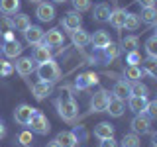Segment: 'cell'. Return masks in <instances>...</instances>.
<instances>
[{
	"instance_id": "cell-13",
	"label": "cell",
	"mask_w": 157,
	"mask_h": 147,
	"mask_svg": "<svg viewBox=\"0 0 157 147\" xmlns=\"http://www.w3.org/2000/svg\"><path fill=\"white\" fill-rule=\"evenodd\" d=\"M32 59L37 63V65H41V63H47L51 57V47H47L45 43H37V45H33V51H32Z\"/></svg>"
},
{
	"instance_id": "cell-32",
	"label": "cell",
	"mask_w": 157,
	"mask_h": 147,
	"mask_svg": "<svg viewBox=\"0 0 157 147\" xmlns=\"http://www.w3.org/2000/svg\"><path fill=\"white\" fill-rule=\"evenodd\" d=\"M140 26H141L140 16H137V14H134V12H128L126 22H124V28L128 29V32H136V29L140 28Z\"/></svg>"
},
{
	"instance_id": "cell-47",
	"label": "cell",
	"mask_w": 157,
	"mask_h": 147,
	"mask_svg": "<svg viewBox=\"0 0 157 147\" xmlns=\"http://www.w3.org/2000/svg\"><path fill=\"white\" fill-rule=\"evenodd\" d=\"M151 145L157 147V131H153V134H151Z\"/></svg>"
},
{
	"instance_id": "cell-29",
	"label": "cell",
	"mask_w": 157,
	"mask_h": 147,
	"mask_svg": "<svg viewBox=\"0 0 157 147\" xmlns=\"http://www.w3.org/2000/svg\"><path fill=\"white\" fill-rule=\"evenodd\" d=\"M141 71H144V75H149V77L157 78V59H153V57L144 59V61H141Z\"/></svg>"
},
{
	"instance_id": "cell-16",
	"label": "cell",
	"mask_w": 157,
	"mask_h": 147,
	"mask_svg": "<svg viewBox=\"0 0 157 147\" xmlns=\"http://www.w3.org/2000/svg\"><path fill=\"white\" fill-rule=\"evenodd\" d=\"M22 51H24V47H22V43L20 41H6V43H2V53H4V57H8V59H18L20 55H22Z\"/></svg>"
},
{
	"instance_id": "cell-46",
	"label": "cell",
	"mask_w": 157,
	"mask_h": 147,
	"mask_svg": "<svg viewBox=\"0 0 157 147\" xmlns=\"http://www.w3.org/2000/svg\"><path fill=\"white\" fill-rule=\"evenodd\" d=\"M4 135H6V126H4L2 122H0V139H2Z\"/></svg>"
},
{
	"instance_id": "cell-39",
	"label": "cell",
	"mask_w": 157,
	"mask_h": 147,
	"mask_svg": "<svg viewBox=\"0 0 157 147\" xmlns=\"http://www.w3.org/2000/svg\"><path fill=\"white\" fill-rule=\"evenodd\" d=\"M126 63H128V65H140V63H141V55L137 51H128L126 53Z\"/></svg>"
},
{
	"instance_id": "cell-4",
	"label": "cell",
	"mask_w": 157,
	"mask_h": 147,
	"mask_svg": "<svg viewBox=\"0 0 157 147\" xmlns=\"http://www.w3.org/2000/svg\"><path fill=\"white\" fill-rule=\"evenodd\" d=\"M130 127H132V131L137 135H145V134H149L151 131V118L145 114H136L134 116V120L130 122Z\"/></svg>"
},
{
	"instance_id": "cell-37",
	"label": "cell",
	"mask_w": 157,
	"mask_h": 147,
	"mask_svg": "<svg viewBox=\"0 0 157 147\" xmlns=\"http://www.w3.org/2000/svg\"><path fill=\"white\" fill-rule=\"evenodd\" d=\"M71 2H73V10H77L78 14L92 8V0H71Z\"/></svg>"
},
{
	"instance_id": "cell-50",
	"label": "cell",
	"mask_w": 157,
	"mask_h": 147,
	"mask_svg": "<svg viewBox=\"0 0 157 147\" xmlns=\"http://www.w3.org/2000/svg\"><path fill=\"white\" fill-rule=\"evenodd\" d=\"M153 36H157V22L153 24Z\"/></svg>"
},
{
	"instance_id": "cell-24",
	"label": "cell",
	"mask_w": 157,
	"mask_h": 147,
	"mask_svg": "<svg viewBox=\"0 0 157 147\" xmlns=\"http://www.w3.org/2000/svg\"><path fill=\"white\" fill-rule=\"evenodd\" d=\"M55 139L63 147H75V145H78V137H77L75 131H59Z\"/></svg>"
},
{
	"instance_id": "cell-20",
	"label": "cell",
	"mask_w": 157,
	"mask_h": 147,
	"mask_svg": "<svg viewBox=\"0 0 157 147\" xmlns=\"http://www.w3.org/2000/svg\"><path fill=\"white\" fill-rule=\"evenodd\" d=\"M71 41H73L75 47L81 49V47H86L88 43H90V36H88V32H85L82 28H78L71 33Z\"/></svg>"
},
{
	"instance_id": "cell-17",
	"label": "cell",
	"mask_w": 157,
	"mask_h": 147,
	"mask_svg": "<svg viewBox=\"0 0 157 147\" xmlns=\"http://www.w3.org/2000/svg\"><path fill=\"white\" fill-rule=\"evenodd\" d=\"M126 16H128V12H126L124 8H114V10L110 12V18H108V22H110L112 28L122 29V28H124V22H126Z\"/></svg>"
},
{
	"instance_id": "cell-48",
	"label": "cell",
	"mask_w": 157,
	"mask_h": 147,
	"mask_svg": "<svg viewBox=\"0 0 157 147\" xmlns=\"http://www.w3.org/2000/svg\"><path fill=\"white\" fill-rule=\"evenodd\" d=\"M6 41H14V33H12V32L4 36V43H6Z\"/></svg>"
},
{
	"instance_id": "cell-52",
	"label": "cell",
	"mask_w": 157,
	"mask_h": 147,
	"mask_svg": "<svg viewBox=\"0 0 157 147\" xmlns=\"http://www.w3.org/2000/svg\"><path fill=\"white\" fill-rule=\"evenodd\" d=\"M0 53H2V43H0Z\"/></svg>"
},
{
	"instance_id": "cell-12",
	"label": "cell",
	"mask_w": 157,
	"mask_h": 147,
	"mask_svg": "<svg viewBox=\"0 0 157 147\" xmlns=\"http://www.w3.org/2000/svg\"><path fill=\"white\" fill-rule=\"evenodd\" d=\"M63 41H65V36H63V32L59 28H51L43 33V43L47 47H59L63 45Z\"/></svg>"
},
{
	"instance_id": "cell-33",
	"label": "cell",
	"mask_w": 157,
	"mask_h": 147,
	"mask_svg": "<svg viewBox=\"0 0 157 147\" xmlns=\"http://www.w3.org/2000/svg\"><path fill=\"white\" fill-rule=\"evenodd\" d=\"M10 32H14V22H12V18L10 16H0V37H4L6 33Z\"/></svg>"
},
{
	"instance_id": "cell-45",
	"label": "cell",
	"mask_w": 157,
	"mask_h": 147,
	"mask_svg": "<svg viewBox=\"0 0 157 147\" xmlns=\"http://www.w3.org/2000/svg\"><path fill=\"white\" fill-rule=\"evenodd\" d=\"M45 147H63V145L59 143L57 139H53V141H47V145H45Z\"/></svg>"
},
{
	"instance_id": "cell-3",
	"label": "cell",
	"mask_w": 157,
	"mask_h": 147,
	"mask_svg": "<svg viewBox=\"0 0 157 147\" xmlns=\"http://www.w3.org/2000/svg\"><path fill=\"white\" fill-rule=\"evenodd\" d=\"M28 126H29V131H32V134H37V135H47L49 131H51V124H49L47 116L41 114V112H37V110H36V114H33L32 122H29Z\"/></svg>"
},
{
	"instance_id": "cell-34",
	"label": "cell",
	"mask_w": 157,
	"mask_h": 147,
	"mask_svg": "<svg viewBox=\"0 0 157 147\" xmlns=\"http://www.w3.org/2000/svg\"><path fill=\"white\" fill-rule=\"evenodd\" d=\"M130 90H132L130 96H147L149 94V88H147L141 81H134L132 86H130Z\"/></svg>"
},
{
	"instance_id": "cell-36",
	"label": "cell",
	"mask_w": 157,
	"mask_h": 147,
	"mask_svg": "<svg viewBox=\"0 0 157 147\" xmlns=\"http://www.w3.org/2000/svg\"><path fill=\"white\" fill-rule=\"evenodd\" d=\"M145 53H147V57L157 59V36H151L145 41Z\"/></svg>"
},
{
	"instance_id": "cell-31",
	"label": "cell",
	"mask_w": 157,
	"mask_h": 147,
	"mask_svg": "<svg viewBox=\"0 0 157 147\" xmlns=\"http://www.w3.org/2000/svg\"><path fill=\"white\" fill-rule=\"evenodd\" d=\"M137 45H140V39L137 36H126L124 39L120 41V49H124V51H137Z\"/></svg>"
},
{
	"instance_id": "cell-30",
	"label": "cell",
	"mask_w": 157,
	"mask_h": 147,
	"mask_svg": "<svg viewBox=\"0 0 157 147\" xmlns=\"http://www.w3.org/2000/svg\"><path fill=\"white\" fill-rule=\"evenodd\" d=\"M122 147H140L141 145V135L134 134V131H130V134H124V137H122L120 141Z\"/></svg>"
},
{
	"instance_id": "cell-1",
	"label": "cell",
	"mask_w": 157,
	"mask_h": 147,
	"mask_svg": "<svg viewBox=\"0 0 157 147\" xmlns=\"http://www.w3.org/2000/svg\"><path fill=\"white\" fill-rule=\"evenodd\" d=\"M55 108H57V114L63 122H75L78 116V106L73 98H57L55 100Z\"/></svg>"
},
{
	"instance_id": "cell-10",
	"label": "cell",
	"mask_w": 157,
	"mask_h": 147,
	"mask_svg": "<svg viewBox=\"0 0 157 147\" xmlns=\"http://www.w3.org/2000/svg\"><path fill=\"white\" fill-rule=\"evenodd\" d=\"M124 110H126L124 100H120V98H116L114 94H110L104 112H108V116H110V118H122V116H124Z\"/></svg>"
},
{
	"instance_id": "cell-40",
	"label": "cell",
	"mask_w": 157,
	"mask_h": 147,
	"mask_svg": "<svg viewBox=\"0 0 157 147\" xmlns=\"http://www.w3.org/2000/svg\"><path fill=\"white\" fill-rule=\"evenodd\" d=\"M145 114L149 116L151 120H157V98H155V100H149V102H147Z\"/></svg>"
},
{
	"instance_id": "cell-38",
	"label": "cell",
	"mask_w": 157,
	"mask_h": 147,
	"mask_svg": "<svg viewBox=\"0 0 157 147\" xmlns=\"http://www.w3.org/2000/svg\"><path fill=\"white\" fill-rule=\"evenodd\" d=\"M18 141H20V145H24V147L32 145V141H33V137H32V131H29V130H24V131H20V134H18Z\"/></svg>"
},
{
	"instance_id": "cell-28",
	"label": "cell",
	"mask_w": 157,
	"mask_h": 147,
	"mask_svg": "<svg viewBox=\"0 0 157 147\" xmlns=\"http://www.w3.org/2000/svg\"><path fill=\"white\" fill-rule=\"evenodd\" d=\"M141 77H144V71H141L140 65H126L124 67V78L130 82L134 81H141Z\"/></svg>"
},
{
	"instance_id": "cell-49",
	"label": "cell",
	"mask_w": 157,
	"mask_h": 147,
	"mask_svg": "<svg viewBox=\"0 0 157 147\" xmlns=\"http://www.w3.org/2000/svg\"><path fill=\"white\" fill-rule=\"evenodd\" d=\"M53 4H63V2H67V0H51Z\"/></svg>"
},
{
	"instance_id": "cell-23",
	"label": "cell",
	"mask_w": 157,
	"mask_h": 147,
	"mask_svg": "<svg viewBox=\"0 0 157 147\" xmlns=\"http://www.w3.org/2000/svg\"><path fill=\"white\" fill-rule=\"evenodd\" d=\"M20 0H0V14L4 16H14L20 12Z\"/></svg>"
},
{
	"instance_id": "cell-18",
	"label": "cell",
	"mask_w": 157,
	"mask_h": 147,
	"mask_svg": "<svg viewBox=\"0 0 157 147\" xmlns=\"http://www.w3.org/2000/svg\"><path fill=\"white\" fill-rule=\"evenodd\" d=\"M147 96H130L128 98V106L134 114H144L145 108H147Z\"/></svg>"
},
{
	"instance_id": "cell-26",
	"label": "cell",
	"mask_w": 157,
	"mask_h": 147,
	"mask_svg": "<svg viewBox=\"0 0 157 147\" xmlns=\"http://www.w3.org/2000/svg\"><path fill=\"white\" fill-rule=\"evenodd\" d=\"M102 51V61H106V63H110V61H114V59H118V55H120V45L114 41H110L104 49H100Z\"/></svg>"
},
{
	"instance_id": "cell-43",
	"label": "cell",
	"mask_w": 157,
	"mask_h": 147,
	"mask_svg": "<svg viewBox=\"0 0 157 147\" xmlns=\"http://www.w3.org/2000/svg\"><path fill=\"white\" fill-rule=\"evenodd\" d=\"M141 8H147V6H157V0H137Z\"/></svg>"
},
{
	"instance_id": "cell-19",
	"label": "cell",
	"mask_w": 157,
	"mask_h": 147,
	"mask_svg": "<svg viewBox=\"0 0 157 147\" xmlns=\"http://www.w3.org/2000/svg\"><path fill=\"white\" fill-rule=\"evenodd\" d=\"M112 39L110 36H108L106 32H102V29H98V32H94V36H90V45L96 49V51H100V49H104L108 43H110Z\"/></svg>"
},
{
	"instance_id": "cell-51",
	"label": "cell",
	"mask_w": 157,
	"mask_h": 147,
	"mask_svg": "<svg viewBox=\"0 0 157 147\" xmlns=\"http://www.w3.org/2000/svg\"><path fill=\"white\" fill-rule=\"evenodd\" d=\"M29 2H32V4H39V2H41V0H29Z\"/></svg>"
},
{
	"instance_id": "cell-54",
	"label": "cell",
	"mask_w": 157,
	"mask_h": 147,
	"mask_svg": "<svg viewBox=\"0 0 157 147\" xmlns=\"http://www.w3.org/2000/svg\"><path fill=\"white\" fill-rule=\"evenodd\" d=\"M151 147H153V145H151Z\"/></svg>"
},
{
	"instance_id": "cell-22",
	"label": "cell",
	"mask_w": 157,
	"mask_h": 147,
	"mask_svg": "<svg viewBox=\"0 0 157 147\" xmlns=\"http://www.w3.org/2000/svg\"><path fill=\"white\" fill-rule=\"evenodd\" d=\"M114 126L110 122H100L94 127V137L96 139H106V137H114Z\"/></svg>"
},
{
	"instance_id": "cell-8",
	"label": "cell",
	"mask_w": 157,
	"mask_h": 147,
	"mask_svg": "<svg viewBox=\"0 0 157 147\" xmlns=\"http://www.w3.org/2000/svg\"><path fill=\"white\" fill-rule=\"evenodd\" d=\"M36 16L39 22H53L55 20V6H53V2L41 0L36 8Z\"/></svg>"
},
{
	"instance_id": "cell-35",
	"label": "cell",
	"mask_w": 157,
	"mask_h": 147,
	"mask_svg": "<svg viewBox=\"0 0 157 147\" xmlns=\"http://www.w3.org/2000/svg\"><path fill=\"white\" fill-rule=\"evenodd\" d=\"M90 77H88V73H78L77 78H75V88L78 90H86V88H90Z\"/></svg>"
},
{
	"instance_id": "cell-42",
	"label": "cell",
	"mask_w": 157,
	"mask_h": 147,
	"mask_svg": "<svg viewBox=\"0 0 157 147\" xmlns=\"http://www.w3.org/2000/svg\"><path fill=\"white\" fill-rule=\"evenodd\" d=\"M98 147H118V141L114 137H106V139H100V145Z\"/></svg>"
},
{
	"instance_id": "cell-11",
	"label": "cell",
	"mask_w": 157,
	"mask_h": 147,
	"mask_svg": "<svg viewBox=\"0 0 157 147\" xmlns=\"http://www.w3.org/2000/svg\"><path fill=\"white\" fill-rule=\"evenodd\" d=\"M53 92V82H47V81H37L32 85V94L36 100H45V98Z\"/></svg>"
},
{
	"instance_id": "cell-15",
	"label": "cell",
	"mask_w": 157,
	"mask_h": 147,
	"mask_svg": "<svg viewBox=\"0 0 157 147\" xmlns=\"http://www.w3.org/2000/svg\"><path fill=\"white\" fill-rule=\"evenodd\" d=\"M130 86H132V82H130V81H126V78H120V81H116V82H114L112 94H114L116 98H120V100H128V98H130V94H132Z\"/></svg>"
},
{
	"instance_id": "cell-2",
	"label": "cell",
	"mask_w": 157,
	"mask_h": 147,
	"mask_svg": "<svg viewBox=\"0 0 157 147\" xmlns=\"http://www.w3.org/2000/svg\"><path fill=\"white\" fill-rule=\"evenodd\" d=\"M36 75H37L39 81L57 82L59 78H61V67H59L53 59H49L47 63H41V65L36 67Z\"/></svg>"
},
{
	"instance_id": "cell-27",
	"label": "cell",
	"mask_w": 157,
	"mask_h": 147,
	"mask_svg": "<svg viewBox=\"0 0 157 147\" xmlns=\"http://www.w3.org/2000/svg\"><path fill=\"white\" fill-rule=\"evenodd\" d=\"M12 22H14V29L16 32H26V29L32 26V20H29L28 14H22V12H18V14H14V18H12Z\"/></svg>"
},
{
	"instance_id": "cell-7",
	"label": "cell",
	"mask_w": 157,
	"mask_h": 147,
	"mask_svg": "<svg viewBox=\"0 0 157 147\" xmlns=\"http://www.w3.org/2000/svg\"><path fill=\"white\" fill-rule=\"evenodd\" d=\"M33 114H36V108H32L29 104H20V106H16V110H14V120H16V124H20V126H28L29 122H32Z\"/></svg>"
},
{
	"instance_id": "cell-6",
	"label": "cell",
	"mask_w": 157,
	"mask_h": 147,
	"mask_svg": "<svg viewBox=\"0 0 157 147\" xmlns=\"http://www.w3.org/2000/svg\"><path fill=\"white\" fill-rule=\"evenodd\" d=\"M81 26H82V16L77 12V10H71V12H67L65 16L61 18V28L65 29V32H69V33H73Z\"/></svg>"
},
{
	"instance_id": "cell-14",
	"label": "cell",
	"mask_w": 157,
	"mask_h": 147,
	"mask_svg": "<svg viewBox=\"0 0 157 147\" xmlns=\"http://www.w3.org/2000/svg\"><path fill=\"white\" fill-rule=\"evenodd\" d=\"M43 29L39 26H29L26 32H24V39H26L28 45H37V43H43Z\"/></svg>"
},
{
	"instance_id": "cell-53",
	"label": "cell",
	"mask_w": 157,
	"mask_h": 147,
	"mask_svg": "<svg viewBox=\"0 0 157 147\" xmlns=\"http://www.w3.org/2000/svg\"><path fill=\"white\" fill-rule=\"evenodd\" d=\"M75 147H78V145H75Z\"/></svg>"
},
{
	"instance_id": "cell-25",
	"label": "cell",
	"mask_w": 157,
	"mask_h": 147,
	"mask_svg": "<svg viewBox=\"0 0 157 147\" xmlns=\"http://www.w3.org/2000/svg\"><path fill=\"white\" fill-rule=\"evenodd\" d=\"M141 20V24L145 26H153L157 22V6H147V8H141V14H137Z\"/></svg>"
},
{
	"instance_id": "cell-9",
	"label": "cell",
	"mask_w": 157,
	"mask_h": 147,
	"mask_svg": "<svg viewBox=\"0 0 157 147\" xmlns=\"http://www.w3.org/2000/svg\"><path fill=\"white\" fill-rule=\"evenodd\" d=\"M14 69H16V73H18L20 77H29L33 71H36V61H33L32 57H22V55H20L16 59Z\"/></svg>"
},
{
	"instance_id": "cell-41",
	"label": "cell",
	"mask_w": 157,
	"mask_h": 147,
	"mask_svg": "<svg viewBox=\"0 0 157 147\" xmlns=\"http://www.w3.org/2000/svg\"><path fill=\"white\" fill-rule=\"evenodd\" d=\"M12 71H14V65H12V63L2 61V59H0V77H8V75H12Z\"/></svg>"
},
{
	"instance_id": "cell-44",
	"label": "cell",
	"mask_w": 157,
	"mask_h": 147,
	"mask_svg": "<svg viewBox=\"0 0 157 147\" xmlns=\"http://www.w3.org/2000/svg\"><path fill=\"white\" fill-rule=\"evenodd\" d=\"M88 77H90V85H98V75L96 73H88Z\"/></svg>"
},
{
	"instance_id": "cell-21",
	"label": "cell",
	"mask_w": 157,
	"mask_h": 147,
	"mask_svg": "<svg viewBox=\"0 0 157 147\" xmlns=\"http://www.w3.org/2000/svg\"><path fill=\"white\" fill-rule=\"evenodd\" d=\"M110 12H112V8L108 6L106 2H100V4L94 6V10H92V20H94V22H108Z\"/></svg>"
},
{
	"instance_id": "cell-5",
	"label": "cell",
	"mask_w": 157,
	"mask_h": 147,
	"mask_svg": "<svg viewBox=\"0 0 157 147\" xmlns=\"http://www.w3.org/2000/svg\"><path fill=\"white\" fill-rule=\"evenodd\" d=\"M110 94H112V92H108L106 88H100V90H96L94 94L90 96V112H94V114H98V112H104Z\"/></svg>"
}]
</instances>
